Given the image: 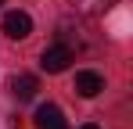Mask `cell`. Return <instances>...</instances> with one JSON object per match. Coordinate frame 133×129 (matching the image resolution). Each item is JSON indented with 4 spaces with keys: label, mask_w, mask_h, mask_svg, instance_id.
I'll return each instance as SVG.
<instances>
[{
    "label": "cell",
    "mask_w": 133,
    "mask_h": 129,
    "mask_svg": "<svg viewBox=\"0 0 133 129\" xmlns=\"http://www.w3.org/2000/svg\"><path fill=\"white\" fill-rule=\"evenodd\" d=\"M68 64H72V47L68 43H54V47H47L40 54V68L43 72H65Z\"/></svg>",
    "instance_id": "obj_1"
},
{
    "label": "cell",
    "mask_w": 133,
    "mask_h": 129,
    "mask_svg": "<svg viewBox=\"0 0 133 129\" xmlns=\"http://www.w3.org/2000/svg\"><path fill=\"white\" fill-rule=\"evenodd\" d=\"M4 32H7L11 40H25V36L32 32V18H29L25 11H7V15H4Z\"/></svg>",
    "instance_id": "obj_2"
},
{
    "label": "cell",
    "mask_w": 133,
    "mask_h": 129,
    "mask_svg": "<svg viewBox=\"0 0 133 129\" xmlns=\"http://www.w3.org/2000/svg\"><path fill=\"white\" fill-rule=\"evenodd\" d=\"M36 129H68L61 108L58 104H43L40 111H36Z\"/></svg>",
    "instance_id": "obj_3"
},
{
    "label": "cell",
    "mask_w": 133,
    "mask_h": 129,
    "mask_svg": "<svg viewBox=\"0 0 133 129\" xmlns=\"http://www.w3.org/2000/svg\"><path fill=\"white\" fill-rule=\"evenodd\" d=\"M104 90V79L97 72H76V93L79 97H97Z\"/></svg>",
    "instance_id": "obj_4"
},
{
    "label": "cell",
    "mask_w": 133,
    "mask_h": 129,
    "mask_svg": "<svg viewBox=\"0 0 133 129\" xmlns=\"http://www.w3.org/2000/svg\"><path fill=\"white\" fill-rule=\"evenodd\" d=\"M11 90H15L18 101H32L36 90H40V83H36V75H15L11 79Z\"/></svg>",
    "instance_id": "obj_5"
},
{
    "label": "cell",
    "mask_w": 133,
    "mask_h": 129,
    "mask_svg": "<svg viewBox=\"0 0 133 129\" xmlns=\"http://www.w3.org/2000/svg\"><path fill=\"white\" fill-rule=\"evenodd\" d=\"M115 0H72V7L76 11H83V15H104Z\"/></svg>",
    "instance_id": "obj_6"
},
{
    "label": "cell",
    "mask_w": 133,
    "mask_h": 129,
    "mask_svg": "<svg viewBox=\"0 0 133 129\" xmlns=\"http://www.w3.org/2000/svg\"><path fill=\"white\" fill-rule=\"evenodd\" d=\"M79 129H101V126H94V122H87V126H79Z\"/></svg>",
    "instance_id": "obj_7"
},
{
    "label": "cell",
    "mask_w": 133,
    "mask_h": 129,
    "mask_svg": "<svg viewBox=\"0 0 133 129\" xmlns=\"http://www.w3.org/2000/svg\"><path fill=\"white\" fill-rule=\"evenodd\" d=\"M0 4H4V0H0Z\"/></svg>",
    "instance_id": "obj_8"
}]
</instances>
